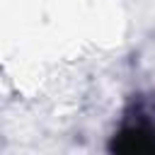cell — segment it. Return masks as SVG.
<instances>
[{
    "instance_id": "obj_1",
    "label": "cell",
    "mask_w": 155,
    "mask_h": 155,
    "mask_svg": "<svg viewBox=\"0 0 155 155\" xmlns=\"http://www.w3.org/2000/svg\"><path fill=\"white\" fill-rule=\"evenodd\" d=\"M107 148L124 155L155 153V102L150 97L136 94L126 104L121 124L111 133Z\"/></svg>"
}]
</instances>
